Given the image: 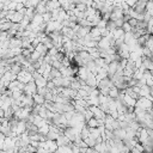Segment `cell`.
Segmentation results:
<instances>
[{
	"mask_svg": "<svg viewBox=\"0 0 153 153\" xmlns=\"http://www.w3.org/2000/svg\"><path fill=\"white\" fill-rule=\"evenodd\" d=\"M17 80L20 81V82H23V84H26V82H29L30 80H33L32 73L29 72V71L25 69V68H22V69L19 71V73L17 74Z\"/></svg>",
	"mask_w": 153,
	"mask_h": 153,
	"instance_id": "cell-1",
	"label": "cell"
},
{
	"mask_svg": "<svg viewBox=\"0 0 153 153\" xmlns=\"http://www.w3.org/2000/svg\"><path fill=\"white\" fill-rule=\"evenodd\" d=\"M134 106H136V108H140V109H142V110H148V109H151L152 108V100H149L148 98H146V97H139L137 99H136V102H135V105Z\"/></svg>",
	"mask_w": 153,
	"mask_h": 153,
	"instance_id": "cell-2",
	"label": "cell"
},
{
	"mask_svg": "<svg viewBox=\"0 0 153 153\" xmlns=\"http://www.w3.org/2000/svg\"><path fill=\"white\" fill-rule=\"evenodd\" d=\"M37 91V86L35 84L33 80H30L29 82L24 84V88H23V93L26 94V96H32L33 93H36Z\"/></svg>",
	"mask_w": 153,
	"mask_h": 153,
	"instance_id": "cell-3",
	"label": "cell"
},
{
	"mask_svg": "<svg viewBox=\"0 0 153 153\" xmlns=\"http://www.w3.org/2000/svg\"><path fill=\"white\" fill-rule=\"evenodd\" d=\"M88 109L92 111L93 117H94V118H97V120H98V118H104V117H105V115H106V114H105V112H104V111H103L98 105H90V106H88Z\"/></svg>",
	"mask_w": 153,
	"mask_h": 153,
	"instance_id": "cell-4",
	"label": "cell"
},
{
	"mask_svg": "<svg viewBox=\"0 0 153 153\" xmlns=\"http://www.w3.org/2000/svg\"><path fill=\"white\" fill-rule=\"evenodd\" d=\"M26 130V121L24 120H18V123L16 126V134L20 135L22 133H24Z\"/></svg>",
	"mask_w": 153,
	"mask_h": 153,
	"instance_id": "cell-5",
	"label": "cell"
},
{
	"mask_svg": "<svg viewBox=\"0 0 153 153\" xmlns=\"http://www.w3.org/2000/svg\"><path fill=\"white\" fill-rule=\"evenodd\" d=\"M33 81H35V84H36L37 87H44V86L47 85V81H48V80L41 74V75H38L37 78H35Z\"/></svg>",
	"mask_w": 153,
	"mask_h": 153,
	"instance_id": "cell-6",
	"label": "cell"
},
{
	"mask_svg": "<svg viewBox=\"0 0 153 153\" xmlns=\"http://www.w3.org/2000/svg\"><path fill=\"white\" fill-rule=\"evenodd\" d=\"M118 94H120V90L114 85V86H111L110 88H109V92H108V96L110 97V98H117L118 97Z\"/></svg>",
	"mask_w": 153,
	"mask_h": 153,
	"instance_id": "cell-7",
	"label": "cell"
},
{
	"mask_svg": "<svg viewBox=\"0 0 153 153\" xmlns=\"http://www.w3.org/2000/svg\"><path fill=\"white\" fill-rule=\"evenodd\" d=\"M32 99H33V103H35V104H43V103L45 102L44 96H42V94L37 93V92L32 94Z\"/></svg>",
	"mask_w": 153,
	"mask_h": 153,
	"instance_id": "cell-8",
	"label": "cell"
},
{
	"mask_svg": "<svg viewBox=\"0 0 153 153\" xmlns=\"http://www.w3.org/2000/svg\"><path fill=\"white\" fill-rule=\"evenodd\" d=\"M48 131H49V123H48V122L37 128V133H39V134H42V135H47Z\"/></svg>",
	"mask_w": 153,
	"mask_h": 153,
	"instance_id": "cell-9",
	"label": "cell"
},
{
	"mask_svg": "<svg viewBox=\"0 0 153 153\" xmlns=\"http://www.w3.org/2000/svg\"><path fill=\"white\" fill-rule=\"evenodd\" d=\"M86 126H87L88 128H94V127H98V121H97V118L91 117L90 120H87V121H86Z\"/></svg>",
	"mask_w": 153,
	"mask_h": 153,
	"instance_id": "cell-10",
	"label": "cell"
},
{
	"mask_svg": "<svg viewBox=\"0 0 153 153\" xmlns=\"http://www.w3.org/2000/svg\"><path fill=\"white\" fill-rule=\"evenodd\" d=\"M59 134L60 133H57V131H54V130H49L48 133H47V139H49V140H56V137L59 136Z\"/></svg>",
	"mask_w": 153,
	"mask_h": 153,
	"instance_id": "cell-11",
	"label": "cell"
},
{
	"mask_svg": "<svg viewBox=\"0 0 153 153\" xmlns=\"http://www.w3.org/2000/svg\"><path fill=\"white\" fill-rule=\"evenodd\" d=\"M122 29H123V31L124 32H128V31H131V25L128 23V22H123V24H122V26H121Z\"/></svg>",
	"mask_w": 153,
	"mask_h": 153,
	"instance_id": "cell-12",
	"label": "cell"
},
{
	"mask_svg": "<svg viewBox=\"0 0 153 153\" xmlns=\"http://www.w3.org/2000/svg\"><path fill=\"white\" fill-rule=\"evenodd\" d=\"M124 2H126L129 7H134V6H135V4L137 2V0H124Z\"/></svg>",
	"mask_w": 153,
	"mask_h": 153,
	"instance_id": "cell-13",
	"label": "cell"
},
{
	"mask_svg": "<svg viewBox=\"0 0 153 153\" xmlns=\"http://www.w3.org/2000/svg\"><path fill=\"white\" fill-rule=\"evenodd\" d=\"M4 140H5V135L2 133H0V151L2 149V145H4Z\"/></svg>",
	"mask_w": 153,
	"mask_h": 153,
	"instance_id": "cell-14",
	"label": "cell"
},
{
	"mask_svg": "<svg viewBox=\"0 0 153 153\" xmlns=\"http://www.w3.org/2000/svg\"><path fill=\"white\" fill-rule=\"evenodd\" d=\"M1 117H4V110L2 109H0V118Z\"/></svg>",
	"mask_w": 153,
	"mask_h": 153,
	"instance_id": "cell-15",
	"label": "cell"
}]
</instances>
